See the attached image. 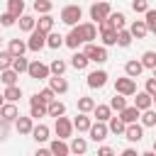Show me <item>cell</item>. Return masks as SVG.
I'll return each instance as SVG.
<instances>
[{
  "instance_id": "obj_1",
  "label": "cell",
  "mask_w": 156,
  "mask_h": 156,
  "mask_svg": "<svg viewBox=\"0 0 156 156\" xmlns=\"http://www.w3.org/2000/svg\"><path fill=\"white\" fill-rule=\"evenodd\" d=\"M83 54L88 56V61H95V63H105L110 56H107V46H98V44H85V49H83Z\"/></svg>"
},
{
  "instance_id": "obj_2",
  "label": "cell",
  "mask_w": 156,
  "mask_h": 156,
  "mask_svg": "<svg viewBox=\"0 0 156 156\" xmlns=\"http://www.w3.org/2000/svg\"><path fill=\"white\" fill-rule=\"evenodd\" d=\"M110 12H112V7H110V2H105V0H98V2L90 5V20H93L95 24L102 22V20H107Z\"/></svg>"
},
{
  "instance_id": "obj_3",
  "label": "cell",
  "mask_w": 156,
  "mask_h": 156,
  "mask_svg": "<svg viewBox=\"0 0 156 156\" xmlns=\"http://www.w3.org/2000/svg\"><path fill=\"white\" fill-rule=\"evenodd\" d=\"M80 17H83V10H80L78 5H66V7L61 10V22L68 24V27H76Z\"/></svg>"
},
{
  "instance_id": "obj_4",
  "label": "cell",
  "mask_w": 156,
  "mask_h": 156,
  "mask_svg": "<svg viewBox=\"0 0 156 156\" xmlns=\"http://www.w3.org/2000/svg\"><path fill=\"white\" fill-rule=\"evenodd\" d=\"M115 93H119V95H124V98L134 95V93H136V80L129 78V76L117 78V80H115Z\"/></svg>"
},
{
  "instance_id": "obj_5",
  "label": "cell",
  "mask_w": 156,
  "mask_h": 156,
  "mask_svg": "<svg viewBox=\"0 0 156 156\" xmlns=\"http://www.w3.org/2000/svg\"><path fill=\"white\" fill-rule=\"evenodd\" d=\"M44 46H46V34H44V32H39V29L34 27V29L29 32V39H27V49H29V51H41Z\"/></svg>"
},
{
  "instance_id": "obj_6",
  "label": "cell",
  "mask_w": 156,
  "mask_h": 156,
  "mask_svg": "<svg viewBox=\"0 0 156 156\" xmlns=\"http://www.w3.org/2000/svg\"><path fill=\"white\" fill-rule=\"evenodd\" d=\"M54 132H56V136L58 139H68L71 134H73V122L68 119V117H56V124H54Z\"/></svg>"
},
{
  "instance_id": "obj_7",
  "label": "cell",
  "mask_w": 156,
  "mask_h": 156,
  "mask_svg": "<svg viewBox=\"0 0 156 156\" xmlns=\"http://www.w3.org/2000/svg\"><path fill=\"white\" fill-rule=\"evenodd\" d=\"M27 73H29V78H34V80H44V78H49V76H51L49 66H46V63H41V61H32V63H29V68H27Z\"/></svg>"
},
{
  "instance_id": "obj_8",
  "label": "cell",
  "mask_w": 156,
  "mask_h": 156,
  "mask_svg": "<svg viewBox=\"0 0 156 156\" xmlns=\"http://www.w3.org/2000/svg\"><path fill=\"white\" fill-rule=\"evenodd\" d=\"M78 32H80V37H83L85 44H90V41L98 39V24L95 22H80L78 24Z\"/></svg>"
},
{
  "instance_id": "obj_9",
  "label": "cell",
  "mask_w": 156,
  "mask_h": 156,
  "mask_svg": "<svg viewBox=\"0 0 156 156\" xmlns=\"http://www.w3.org/2000/svg\"><path fill=\"white\" fill-rule=\"evenodd\" d=\"M29 117H32V119L46 117V105L39 100V95H32V98H29Z\"/></svg>"
},
{
  "instance_id": "obj_10",
  "label": "cell",
  "mask_w": 156,
  "mask_h": 156,
  "mask_svg": "<svg viewBox=\"0 0 156 156\" xmlns=\"http://www.w3.org/2000/svg\"><path fill=\"white\" fill-rule=\"evenodd\" d=\"M63 44H66L68 49H73V51H78V46H80V44H85V41H83V37H80V32H78V24H76V27H71L68 37H63Z\"/></svg>"
},
{
  "instance_id": "obj_11",
  "label": "cell",
  "mask_w": 156,
  "mask_h": 156,
  "mask_svg": "<svg viewBox=\"0 0 156 156\" xmlns=\"http://www.w3.org/2000/svg\"><path fill=\"white\" fill-rule=\"evenodd\" d=\"M105 83H107V71L98 68V71H90L88 73V85L90 88H102Z\"/></svg>"
},
{
  "instance_id": "obj_12",
  "label": "cell",
  "mask_w": 156,
  "mask_h": 156,
  "mask_svg": "<svg viewBox=\"0 0 156 156\" xmlns=\"http://www.w3.org/2000/svg\"><path fill=\"white\" fill-rule=\"evenodd\" d=\"M17 117H20L17 105H15V102H2V107H0V119H5V122H15Z\"/></svg>"
},
{
  "instance_id": "obj_13",
  "label": "cell",
  "mask_w": 156,
  "mask_h": 156,
  "mask_svg": "<svg viewBox=\"0 0 156 156\" xmlns=\"http://www.w3.org/2000/svg\"><path fill=\"white\" fill-rule=\"evenodd\" d=\"M107 132H110V129H107V124H105V122H93V124H90V129H88V134H90V139H93V141H102V139L107 136Z\"/></svg>"
},
{
  "instance_id": "obj_14",
  "label": "cell",
  "mask_w": 156,
  "mask_h": 156,
  "mask_svg": "<svg viewBox=\"0 0 156 156\" xmlns=\"http://www.w3.org/2000/svg\"><path fill=\"white\" fill-rule=\"evenodd\" d=\"M141 136H144V127H141V124L134 122V124H127V127H124V139H127V141L134 144V141H141Z\"/></svg>"
},
{
  "instance_id": "obj_15",
  "label": "cell",
  "mask_w": 156,
  "mask_h": 156,
  "mask_svg": "<svg viewBox=\"0 0 156 156\" xmlns=\"http://www.w3.org/2000/svg\"><path fill=\"white\" fill-rule=\"evenodd\" d=\"M49 88H51L56 95H63V93L68 90V80H66L63 76H51V78H49Z\"/></svg>"
},
{
  "instance_id": "obj_16",
  "label": "cell",
  "mask_w": 156,
  "mask_h": 156,
  "mask_svg": "<svg viewBox=\"0 0 156 156\" xmlns=\"http://www.w3.org/2000/svg\"><path fill=\"white\" fill-rule=\"evenodd\" d=\"M134 95H136V98H134V107H136L139 112H144V110H149V107L154 105V98H151L146 90H144V93H134Z\"/></svg>"
},
{
  "instance_id": "obj_17",
  "label": "cell",
  "mask_w": 156,
  "mask_h": 156,
  "mask_svg": "<svg viewBox=\"0 0 156 156\" xmlns=\"http://www.w3.org/2000/svg\"><path fill=\"white\" fill-rule=\"evenodd\" d=\"M139 115H141V112H139V110H136L134 105H127V107H124V110L119 112V119H122L124 124H134V122L139 119Z\"/></svg>"
},
{
  "instance_id": "obj_18",
  "label": "cell",
  "mask_w": 156,
  "mask_h": 156,
  "mask_svg": "<svg viewBox=\"0 0 156 156\" xmlns=\"http://www.w3.org/2000/svg\"><path fill=\"white\" fill-rule=\"evenodd\" d=\"M49 151H51L54 156H68V154H71V149H68L66 139H54V141H51V146H49Z\"/></svg>"
},
{
  "instance_id": "obj_19",
  "label": "cell",
  "mask_w": 156,
  "mask_h": 156,
  "mask_svg": "<svg viewBox=\"0 0 156 156\" xmlns=\"http://www.w3.org/2000/svg\"><path fill=\"white\" fill-rule=\"evenodd\" d=\"M129 34H132L134 39H144V37L149 34V29H146L144 20H134V22H132V27H129Z\"/></svg>"
},
{
  "instance_id": "obj_20",
  "label": "cell",
  "mask_w": 156,
  "mask_h": 156,
  "mask_svg": "<svg viewBox=\"0 0 156 156\" xmlns=\"http://www.w3.org/2000/svg\"><path fill=\"white\" fill-rule=\"evenodd\" d=\"M7 51H10L12 56H24V51H27V41H24V39H10Z\"/></svg>"
},
{
  "instance_id": "obj_21",
  "label": "cell",
  "mask_w": 156,
  "mask_h": 156,
  "mask_svg": "<svg viewBox=\"0 0 156 156\" xmlns=\"http://www.w3.org/2000/svg\"><path fill=\"white\" fill-rule=\"evenodd\" d=\"M141 71H144V66H141V61H136V58H132V61L124 63V73H127L129 78H139Z\"/></svg>"
},
{
  "instance_id": "obj_22",
  "label": "cell",
  "mask_w": 156,
  "mask_h": 156,
  "mask_svg": "<svg viewBox=\"0 0 156 156\" xmlns=\"http://www.w3.org/2000/svg\"><path fill=\"white\" fill-rule=\"evenodd\" d=\"M32 127H34V122H32V117H17L15 119V129L20 132V134H32Z\"/></svg>"
},
{
  "instance_id": "obj_23",
  "label": "cell",
  "mask_w": 156,
  "mask_h": 156,
  "mask_svg": "<svg viewBox=\"0 0 156 156\" xmlns=\"http://www.w3.org/2000/svg\"><path fill=\"white\" fill-rule=\"evenodd\" d=\"M88 63H90V61H88V56H85L83 51H76V54L71 56V66H73L76 71H85Z\"/></svg>"
},
{
  "instance_id": "obj_24",
  "label": "cell",
  "mask_w": 156,
  "mask_h": 156,
  "mask_svg": "<svg viewBox=\"0 0 156 156\" xmlns=\"http://www.w3.org/2000/svg\"><path fill=\"white\" fill-rule=\"evenodd\" d=\"M71 154H76V156H83L85 151H88V141L83 139V136H73V141H71Z\"/></svg>"
},
{
  "instance_id": "obj_25",
  "label": "cell",
  "mask_w": 156,
  "mask_h": 156,
  "mask_svg": "<svg viewBox=\"0 0 156 156\" xmlns=\"http://www.w3.org/2000/svg\"><path fill=\"white\" fill-rule=\"evenodd\" d=\"M2 98H5L7 102H17V100L22 98V88H20V85H5Z\"/></svg>"
},
{
  "instance_id": "obj_26",
  "label": "cell",
  "mask_w": 156,
  "mask_h": 156,
  "mask_svg": "<svg viewBox=\"0 0 156 156\" xmlns=\"http://www.w3.org/2000/svg\"><path fill=\"white\" fill-rule=\"evenodd\" d=\"M93 115H95L98 122H107V119L112 117V107H110V105H95Z\"/></svg>"
},
{
  "instance_id": "obj_27",
  "label": "cell",
  "mask_w": 156,
  "mask_h": 156,
  "mask_svg": "<svg viewBox=\"0 0 156 156\" xmlns=\"http://www.w3.org/2000/svg\"><path fill=\"white\" fill-rule=\"evenodd\" d=\"M90 124H93V119H90L85 112H80V115L73 119V129H78V132H88V129H90Z\"/></svg>"
},
{
  "instance_id": "obj_28",
  "label": "cell",
  "mask_w": 156,
  "mask_h": 156,
  "mask_svg": "<svg viewBox=\"0 0 156 156\" xmlns=\"http://www.w3.org/2000/svg\"><path fill=\"white\" fill-rule=\"evenodd\" d=\"M37 29L44 32V34H49V32L54 29V17H51V15H41V17L37 20Z\"/></svg>"
},
{
  "instance_id": "obj_29",
  "label": "cell",
  "mask_w": 156,
  "mask_h": 156,
  "mask_svg": "<svg viewBox=\"0 0 156 156\" xmlns=\"http://www.w3.org/2000/svg\"><path fill=\"white\" fill-rule=\"evenodd\" d=\"M46 115L49 117H61V115H66V105L58 102V100H54V102L46 105Z\"/></svg>"
},
{
  "instance_id": "obj_30",
  "label": "cell",
  "mask_w": 156,
  "mask_h": 156,
  "mask_svg": "<svg viewBox=\"0 0 156 156\" xmlns=\"http://www.w3.org/2000/svg\"><path fill=\"white\" fill-rule=\"evenodd\" d=\"M17 24H20V29H22V32H32V29L37 27V20H34L32 15H20Z\"/></svg>"
},
{
  "instance_id": "obj_31",
  "label": "cell",
  "mask_w": 156,
  "mask_h": 156,
  "mask_svg": "<svg viewBox=\"0 0 156 156\" xmlns=\"http://www.w3.org/2000/svg\"><path fill=\"white\" fill-rule=\"evenodd\" d=\"M100 39H102V46H115L117 44V29H102Z\"/></svg>"
},
{
  "instance_id": "obj_32",
  "label": "cell",
  "mask_w": 156,
  "mask_h": 156,
  "mask_svg": "<svg viewBox=\"0 0 156 156\" xmlns=\"http://www.w3.org/2000/svg\"><path fill=\"white\" fill-rule=\"evenodd\" d=\"M32 136H34V141H46L49 139V127L46 124H37V127H32Z\"/></svg>"
},
{
  "instance_id": "obj_33",
  "label": "cell",
  "mask_w": 156,
  "mask_h": 156,
  "mask_svg": "<svg viewBox=\"0 0 156 156\" xmlns=\"http://www.w3.org/2000/svg\"><path fill=\"white\" fill-rule=\"evenodd\" d=\"M7 12L20 20V15H24V0H7Z\"/></svg>"
},
{
  "instance_id": "obj_34",
  "label": "cell",
  "mask_w": 156,
  "mask_h": 156,
  "mask_svg": "<svg viewBox=\"0 0 156 156\" xmlns=\"http://www.w3.org/2000/svg\"><path fill=\"white\" fill-rule=\"evenodd\" d=\"M139 117H141V127H156V110L154 107L144 110Z\"/></svg>"
},
{
  "instance_id": "obj_35",
  "label": "cell",
  "mask_w": 156,
  "mask_h": 156,
  "mask_svg": "<svg viewBox=\"0 0 156 156\" xmlns=\"http://www.w3.org/2000/svg\"><path fill=\"white\" fill-rule=\"evenodd\" d=\"M95 110V100L93 98H88V95H83V98H78V112H93Z\"/></svg>"
},
{
  "instance_id": "obj_36",
  "label": "cell",
  "mask_w": 156,
  "mask_h": 156,
  "mask_svg": "<svg viewBox=\"0 0 156 156\" xmlns=\"http://www.w3.org/2000/svg\"><path fill=\"white\" fill-rule=\"evenodd\" d=\"M124 127H127V124H124L119 117H110V119H107V129H110L112 134H124Z\"/></svg>"
},
{
  "instance_id": "obj_37",
  "label": "cell",
  "mask_w": 156,
  "mask_h": 156,
  "mask_svg": "<svg viewBox=\"0 0 156 156\" xmlns=\"http://www.w3.org/2000/svg\"><path fill=\"white\" fill-rule=\"evenodd\" d=\"M46 46H49V49H61V46H63V37L56 34V32H49V34H46Z\"/></svg>"
},
{
  "instance_id": "obj_38",
  "label": "cell",
  "mask_w": 156,
  "mask_h": 156,
  "mask_svg": "<svg viewBox=\"0 0 156 156\" xmlns=\"http://www.w3.org/2000/svg\"><path fill=\"white\" fill-rule=\"evenodd\" d=\"M17 78H20V73H17V71H12V68H7V71H2V73H0V80H2L5 85H17Z\"/></svg>"
},
{
  "instance_id": "obj_39",
  "label": "cell",
  "mask_w": 156,
  "mask_h": 156,
  "mask_svg": "<svg viewBox=\"0 0 156 156\" xmlns=\"http://www.w3.org/2000/svg\"><path fill=\"white\" fill-rule=\"evenodd\" d=\"M132 39H134V37L129 34V29H117V46H124V49H127V46L132 44Z\"/></svg>"
},
{
  "instance_id": "obj_40",
  "label": "cell",
  "mask_w": 156,
  "mask_h": 156,
  "mask_svg": "<svg viewBox=\"0 0 156 156\" xmlns=\"http://www.w3.org/2000/svg\"><path fill=\"white\" fill-rule=\"evenodd\" d=\"M12 71H17V73H24L27 68H29V61L24 58V56H15L12 58V66H10Z\"/></svg>"
},
{
  "instance_id": "obj_41",
  "label": "cell",
  "mask_w": 156,
  "mask_h": 156,
  "mask_svg": "<svg viewBox=\"0 0 156 156\" xmlns=\"http://www.w3.org/2000/svg\"><path fill=\"white\" fill-rule=\"evenodd\" d=\"M139 61H141L144 68H156V51H144Z\"/></svg>"
},
{
  "instance_id": "obj_42",
  "label": "cell",
  "mask_w": 156,
  "mask_h": 156,
  "mask_svg": "<svg viewBox=\"0 0 156 156\" xmlns=\"http://www.w3.org/2000/svg\"><path fill=\"white\" fill-rule=\"evenodd\" d=\"M144 24H146V29H149V32H156V10H151V7H149V10L144 12Z\"/></svg>"
},
{
  "instance_id": "obj_43",
  "label": "cell",
  "mask_w": 156,
  "mask_h": 156,
  "mask_svg": "<svg viewBox=\"0 0 156 156\" xmlns=\"http://www.w3.org/2000/svg\"><path fill=\"white\" fill-rule=\"evenodd\" d=\"M110 22H112V27H115V29H124L127 17H124L122 12H110Z\"/></svg>"
},
{
  "instance_id": "obj_44",
  "label": "cell",
  "mask_w": 156,
  "mask_h": 156,
  "mask_svg": "<svg viewBox=\"0 0 156 156\" xmlns=\"http://www.w3.org/2000/svg\"><path fill=\"white\" fill-rule=\"evenodd\" d=\"M110 107H112V110H117V112H122V110L127 107V98H124V95H119V93H115V98L110 100Z\"/></svg>"
},
{
  "instance_id": "obj_45",
  "label": "cell",
  "mask_w": 156,
  "mask_h": 156,
  "mask_svg": "<svg viewBox=\"0 0 156 156\" xmlns=\"http://www.w3.org/2000/svg\"><path fill=\"white\" fill-rule=\"evenodd\" d=\"M51 0H34V10L39 12V15H49L51 12Z\"/></svg>"
},
{
  "instance_id": "obj_46",
  "label": "cell",
  "mask_w": 156,
  "mask_h": 156,
  "mask_svg": "<svg viewBox=\"0 0 156 156\" xmlns=\"http://www.w3.org/2000/svg\"><path fill=\"white\" fill-rule=\"evenodd\" d=\"M49 71H51L54 76H63V71H66V61H63V58H54L51 66H49Z\"/></svg>"
},
{
  "instance_id": "obj_47",
  "label": "cell",
  "mask_w": 156,
  "mask_h": 156,
  "mask_svg": "<svg viewBox=\"0 0 156 156\" xmlns=\"http://www.w3.org/2000/svg\"><path fill=\"white\" fill-rule=\"evenodd\" d=\"M37 95H39V100H41L44 105H49V102H54V100H56V93H54L51 88H44V90H39Z\"/></svg>"
},
{
  "instance_id": "obj_48",
  "label": "cell",
  "mask_w": 156,
  "mask_h": 156,
  "mask_svg": "<svg viewBox=\"0 0 156 156\" xmlns=\"http://www.w3.org/2000/svg\"><path fill=\"white\" fill-rule=\"evenodd\" d=\"M12 58H15V56H12L10 51H2V49H0V71H7V68L12 66Z\"/></svg>"
},
{
  "instance_id": "obj_49",
  "label": "cell",
  "mask_w": 156,
  "mask_h": 156,
  "mask_svg": "<svg viewBox=\"0 0 156 156\" xmlns=\"http://www.w3.org/2000/svg\"><path fill=\"white\" fill-rule=\"evenodd\" d=\"M15 22H17V17H15V15H10V12L0 15V24H2V27H12Z\"/></svg>"
},
{
  "instance_id": "obj_50",
  "label": "cell",
  "mask_w": 156,
  "mask_h": 156,
  "mask_svg": "<svg viewBox=\"0 0 156 156\" xmlns=\"http://www.w3.org/2000/svg\"><path fill=\"white\" fill-rule=\"evenodd\" d=\"M132 10L134 12H146L149 10V0H134L132 2Z\"/></svg>"
},
{
  "instance_id": "obj_51",
  "label": "cell",
  "mask_w": 156,
  "mask_h": 156,
  "mask_svg": "<svg viewBox=\"0 0 156 156\" xmlns=\"http://www.w3.org/2000/svg\"><path fill=\"white\" fill-rule=\"evenodd\" d=\"M146 93H149L151 98L156 95V78H149V80H146Z\"/></svg>"
},
{
  "instance_id": "obj_52",
  "label": "cell",
  "mask_w": 156,
  "mask_h": 156,
  "mask_svg": "<svg viewBox=\"0 0 156 156\" xmlns=\"http://www.w3.org/2000/svg\"><path fill=\"white\" fill-rule=\"evenodd\" d=\"M98 156H115V149L112 146H100L98 149Z\"/></svg>"
},
{
  "instance_id": "obj_53",
  "label": "cell",
  "mask_w": 156,
  "mask_h": 156,
  "mask_svg": "<svg viewBox=\"0 0 156 156\" xmlns=\"http://www.w3.org/2000/svg\"><path fill=\"white\" fill-rule=\"evenodd\" d=\"M34 156H54V154H51V151H49V149H39V151H37V154H34Z\"/></svg>"
},
{
  "instance_id": "obj_54",
  "label": "cell",
  "mask_w": 156,
  "mask_h": 156,
  "mask_svg": "<svg viewBox=\"0 0 156 156\" xmlns=\"http://www.w3.org/2000/svg\"><path fill=\"white\" fill-rule=\"evenodd\" d=\"M119 156H139V154H136V151H134V149H124V151H122V154H119Z\"/></svg>"
},
{
  "instance_id": "obj_55",
  "label": "cell",
  "mask_w": 156,
  "mask_h": 156,
  "mask_svg": "<svg viewBox=\"0 0 156 156\" xmlns=\"http://www.w3.org/2000/svg\"><path fill=\"white\" fill-rule=\"evenodd\" d=\"M139 156H156V151L151 149V151H144V154H139Z\"/></svg>"
},
{
  "instance_id": "obj_56",
  "label": "cell",
  "mask_w": 156,
  "mask_h": 156,
  "mask_svg": "<svg viewBox=\"0 0 156 156\" xmlns=\"http://www.w3.org/2000/svg\"><path fill=\"white\" fill-rule=\"evenodd\" d=\"M2 102H5V98H2V95H0V107H2Z\"/></svg>"
},
{
  "instance_id": "obj_57",
  "label": "cell",
  "mask_w": 156,
  "mask_h": 156,
  "mask_svg": "<svg viewBox=\"0 0 156 156\" xmlns=\"http://www.w3.org/2000/svg\"><path fill=\"white\" fill-rule=\"evenodd\" d=\"M151 107H154V110H156V95H154V105H151Z\"/></svg>"
},
{
  "instance_id": "obj_58",
  "label": "cell",
  "mask_w": 156,
  "mask_h": 156,
  "mask_svg": "<svg viewBox=\"0 0 156 156\" xmlns=\"http://www.w3.org/2000/svg\"><path fill=\"white\" fill-rule=\"evenodd\" d=\"M151 71H154V78H156V68H151Z\"/></svg>"
},
{
  "instance_id": "obj_59",
  "label": "cell",
  "mask_w": 156,
  "mask_h": 156,
  "mask_svg": "<svg viewBox=\"0 0 156 156\" xmlns=\"http://www.w3.org/2000/svg\"><path fill=\"white\" fill-rule=\"evenodd\" d=\"M154 151H156V139H154Z\"/></svg>"
},
{
  "instance_id": "obj_60",
  "label": "cell",
  "mask_w": 156,
  "mask_h": 156,
  "mask_svg": "<svg viewBox=\"0 0 156 156\" xmlns=\"http://www.w3.org/2000/svg\"><path fill=\"white\" fill-rule=\"evenodd\" d=\"M93 2H98V0H93Z\"/></svg>"
},
{
  "instance_id": "obj_61",
  "label": "cell",
  "mask_w": 156,
  "mask_h": 156,
  "mask_svg": "<svg viewBox=\"0 0 156 156\" xmlns=\"http://www.w3.org/2000/svg\"><path fill=\"white\" fill-rule=\"evenodd\" d=\"M154 34H156V32H154Z\"/></svg>"
},
{
  "instance_id": "obj_62",
  "label": "cell",
  "mask_w": 156,
  "mask_h": 156,
  "mask_svg": "<svg viewBox=\"0 0 156 156\" xmlns=\"http://www.w3.org/2000/svg\"><path fill=\"white\" fill-rule=\"evenodd\" d=\"M73 156H76V154H73Z\"/></svg>"
}]
</instances>
